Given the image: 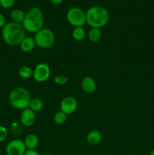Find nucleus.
<instances>
[{
  "instance_id": "obj_1",
  "label": "nucleus",
  "mask_w": 154,
  "mask_h": 155,
  "mask_svg": "<svg viewBox=\"0 0 154 155\" xmlns=\"http://www.w3.org/2000/svg\"><path fill=\"white\" fill-rule=\"evenodd\" d=\"M26 32L22 24L11 21L6 23L2 29V36L6 44L11 46H16L19 45L26 37Z\"/></svg>"
},
{
  "instance_id": "obj_2",
  "label": "nucleus",
  "mask_w": 154,
  "mask_h": 155,
  "mask_svg": "<svg viewBox=\"0 0 154 155\" xmlns=\"http://www.w3.org/2000/svg\"><path fill=\"white\" fill-rule=\"evenodd\" d=\"M86 13V24L91 28L101 29L105 27L110 20L109 12L101 5H93L89 8Z\"/></svg>"
},
{
  "instance_id": "obj_3",
  "label": "nucleus",
  "mask_w": 154,
  "mask_h": 155,
  "mask_svg": "<svg viewBox=\"0 0 154 155\" xmlns=\"http://www.w3.org/2000/svg\"><path fill=\"white\" fill-rule=\"evenodd\" d=\"M24 28L27 32L36 33L43 28L44 15L39 7H32L26 13L25 18L22 23Z\"/></svg>"
},
{
  "instance_id": "obj_4",
  "label": "nucleus",
  "mask_w": 154,
  "mask_h": 155,
  "mask_svg": "<svg viewBox=\"0 0 154 155\" xmlns=\"http://www.w3.org/2000/svg\"><path fill=\"white\" fill-rule=\"evenodd\" d=\"M31 96L26 88L18 86L10 92L8 95V101L12 107L18 110H23L28 108L30 105Z\"/></svg>"
},
{
  "instance_id": "obj_5",
  "label": "nucleus",
  "mask_w": 154,
  "mask_h": 155,
  "mask_svg": "<svg viewBox=\"0 0 154 155\" xmlns=\"http://www.w3.org/2000/svg\"><path fill=\"white\" fill-rule=\"evenodd\" d=\"M36 45L42 49H48L54 45L55 42V36L51 30L48 28H42L35 33L34 36Z\"/></svg>"
},
{
  "instance_id": "obj_6",
  "label": "nucleus",
  "mask_w": 154,
  "mask_h": 155,
  "mask_svg": "<svg viewBox=\"0 0 154 155\" xmlns=\"http://www.w3.org/2000/svg\"><path fill=\"white\" fill-rule=\"evenodd\" d=\"M68 23L74 27H83L86 24V13L79 7H72L66 12Z\"/></svg>"
},
{
  "instance_id": "obj_7",
  "label": "nucleus",
  "mask_w": 154,
  "mask_h": 155,
  "mask_svg": "<svg viewBox=\"0 0 154 155\" xmlns=\"http://www.w3.org/2000/svg\"><path fill=\"white\" fill-rule=\"evenodd\" d=\"M51 76V69L45 63H39L33 70V77L38 83L47 81Z\"/></svg>"
},
{
  "instance_id": "obj_8",
  "label": "nucleus",
  "mask_w": 154,
  "mask_h": 155,
  "mask_svg": "<svg viewBox=\"0 0 154 155\" xmlns=\"http://www.w3.org/2000/svg\"><path fill=\"white\" fill-rule=\"evenodd\" d=\"M27 151L24 141L14 139L6 145L5 152L7 155H24Z\"/></svg>"
},
{
  "instance_id": "obj_9",
  "label": "nucleus",
  "mask_w": 154,
  "mask_h": 155,
  "mask_svg": "<svg viewBox=\"0 0 154 155\" xmlns=\"http://www.w3.org/2000/svg\"><path fill=\"white\" fill-rule=\"evenodd\" d=\"M60 110L66 115H70L73 114L78 107V102L76 99L72 96H65L61 100L60 104Z\"/></svg>"
},
{
  "instance_id": "obj_10",
  "label": "nucleus",
  "mask_w": 154,
  "mask_h": 155,
  "mask_svg": "<svg viewBox=\"0 0 154 155\" xmlns=\"http://www.w3.org/2000/svg\"><path fill=\"white\" fill-rule=\"evenodd\" d=\"M36 120V114L29 107L23 110L20 115V121L21 124L26 127H30L34 125Z\"/></svg>"
},
{
  "instance_id": "obj_11",
  "label": "nucleus",
  "mask_w": 154,
  "mask_h": 155,
  "mask_svg": "<svg viewBox=\"0 0 154 155\" xmlns=\"http://www.w3.org/2000/svg\"><path fill=\"white\" fill-rule=\"evenodd\" d=\"M81 88L84 92L87 94H91L95 92L97 89L96 81L91 77H85L82 80L81 82Z\"/></svg>"
},
{
  "instance_id": "obj_12",
  "label": "nucleus",
  "mask_w": 154,
  "mask_h": 155,
  "mask_svg": "<svg viewBox=\"0 0 154 155\" xmlns=\"http://www.w3.org/2000/svg\"><path fill=\"white\" fill-rule=\"evenodd\" d=\"M102 139L101 133L98 130H91L86 136V142L91 146L98 145Z\"/></svg>"
},
{
  "instance_id": "obj_13",
  "label": "nucleus",
  "mask_w": 154,
  "mask_h": 155,
  "mask_svg": "<svg viewBox=\"0 0 154 155\" xmlns=\"http://www.w3.org/2000/svg\"><path fill=\"white\" fill-rule=\"evenodd\" d=\"M27 150H36L39 145V138L35 134H29L25 137L24 140Z\"/></svg>"
},
{
  "instance_id": "obj_14",
  "label": "nucleus",
  "mask_w": 154,
  "mask_h": 155,
  "mask_svg": "<svg viewBox=\"0 0 154 155\" xmlns=\"http://www.w3.org/2000/svg\"><path fill=\"white\" fill-rule=\"evenodd\" d=\"M20 48L24 52H30V51H33L34 49L35 46H36V42L33 37H27L26 36L22 42L20 44Z\"/></svg>"
},
{
  "instance_id": "obj_15",
  "label": "nucleus",
  "mask_w": 154,
  "mask_h": 155,
  "mask_svg": "<svg viewBox=\"0 0 154 155\" xmlns=\"http://www.w3.org/2000/svg\"><path fill=\"white\" fill-rule=\"evenodd\" d=\"M26 13H24L22 10L21 9H14L11 12V21L14 23H18V24H22L23 21H24V18H25Z\"/></svg>"
},
{
  "instance_id": "obj_16",
  "label": "nucleus",
  "mask_w": 154,
  "mask_h": 155,
  "mask_svg": "<svg viewBox=\"0 0 154 155\" xmlns=\"http://www.w3.org/2000/svg\"><path fill=\"white\" fill-rule=\"evenodd\" d=\"M102 36V32L101 29L98 28H91L88 33V37L90 42L92 43H97L99 42Z\"/></svg>"
},
{
  "instance_id": "obj_17",
  "label": "nucleus",
  "mask_w": 154,
  "mask_h": 155,
  "mask_svg": "<svg viewBox=\"0 0 154 155\" xmlns=\"http://www.w3.org/2000/svg\"><path fill=\"white\" fill-rule=\"evenodd\" d=\"M86 33L83 27H74L72 31V37L75 41H82L85 38Z\"/></svg>"
},
{
  "instance_id": "obj_18",
  "label": "nucleus",
  "mask_w": 154,
  "mask_h": 155,
  "mask_svg": "<svg viewBox=\"0 0 154 155\" xmlns=\"http://www.w3.org/2000/svg\"><path fill=\"white\" fill-rule=\"evenodd\" d=\"M44 107V103L41 99L38 98H31L30 102V105H29V108L31 109L33 111L36 112L41 111Z\"/></svg>"
},
{
  "instance_id": "obj_19",
  "label": "nucleus",
  "mask_w": 154,
  "mask_h": 155,
  "mask_svg": "<svg viewBox=\"0 0 154 155\" xmlns=\"http://www.w3.org/2000/svg\"><path fill=\"white\" fill-rule=\"evenodd\" d=\"M33 70L29 66H23L18 71V74L24 80H27L33 77Z\"/></svg>"
},
{
  "instance_id": "obj_20",
  "label": "nucleus",
  "mask_w": 154,
  "mask_h": 155,
  "mask_svg": "<svg viewBox=\"0 0 154 155\" xmlns=\"http://www.w3.org/2000/svg\"><path fill=\"white\" fill-rule=\"evenodd\" d=\"M66 119H67V115L61 110H58L56 112L53 117V120L57 125L63 124L66 121Z\"/></svg>"
},
{
  "instance_id": "obj_21",
  "label": "nucleus",
  "mask_w": 154,
  "mask_h": 155,
  "mask_svg": "<svg viewBox=\"0 0 154 155\" xmlns=\"http://www.w3.org/2000/svg\"><path fill=\"white\" fill-rule=\"evenodd\" d=\"M53 80L55 84L59 85V86H64L69 82V77L63 74H58V75L54 76Z\"/></svg>"
},
{
  "instance_id": "obj_22",
  "label": "nucleus",
  "mask_w": 154,
  "mask_h": 155,
  "mask_svg": "<svg viewBox=\"0 0 154 155\" xmlns=\"http://www.w3.org/2000/svg\"><path fill=\"white\" fill-rule=\"evenodd\" d=\"M8 136V129L5 126L0 125V143L5 142Z\"/></svg>"
},
{
  "instance_id": "obj_23",
  "label": "nucleus",
  "mask_w": 154,
  "mask_h": 155,
  "mask_svg": "<svg viewBox=\"0 0 154 155\" xmlns=\"http://www.w3.org/2000/svg\"><path fill=\"white\" fill-rule=\"evenodd\" d=\"M16 0H0V6L3 8H11L14 5Z\"/></svg>"
},
{
  "instance_id": "obj_24",
  "label": "nucleus",
  "mask_w": 154,
  "mask_h": 155,
  "mask_svg": "<svg viewBox=\"0 0 154 155\" xmlns=\"http://www.w3.org/2000/svg\"><path fill=\"white\" fill-rule=\"evenodd\" d=\"M6 24V20L4 15L0 13V28L2 29L3 27Z\"/></svg>"
},
{
  "instance_id": "obj_25",
  "label": "nucleus",
  "mask_w": 154,
  "mask_h": 155,
  "mask_svg": "<svg viewBox=\"0 0 154 155\" xmlns=\"http://www.w3.org/2000/svg\"><path fill=\"white\" fill-rule=\"evenodd\" d=\"M24 155H40V154L36 150H27Z\"/></svg>"
},
{
  "instance_id": "obj_26",
  "label": "nucleus",
  "mask_w": 154,
  "mask_h": 155,
  "mask_svg": "<svg viewBox=\"0 0 154 155\" xmlns=\"http://www.w3.org/2000/svg\"><path fill=\"white\" fill-rule=\"evenodd\" d=\"M51 3L54 5H59V4H61L63 2V0H50Z\"/></svg>"
},
{
  "instance_id": "obj_27",
  "label": "nucleus",
  "mask_w": 154,
  "mask_h": 155,
  "mask_svg": "<svg viewBox=\"0 0 154 155\" xmlns=\"http://www.w3.org/2000/svg\"><path fill=\"white\" fill-rule=\"evenodd\" d=\"M149 155H154V149L152 150V151H150V153H149Z\"/></svg>"
},
{
  "instance_id": "obj_28",
  "label": "nucleus",
  "mask_w": 154,
  "mask_h": 155,
  "mask_svg": "<svg viewBox=\"0 0 154 155\" xmlns=\"http://www.w3.org/2000/svg\"><path fill=\"white\" fill-rule=\"evenodd\" d=\"M0 155H2V154H1V153H0Z\"/></svg>"
}]
</instances>
